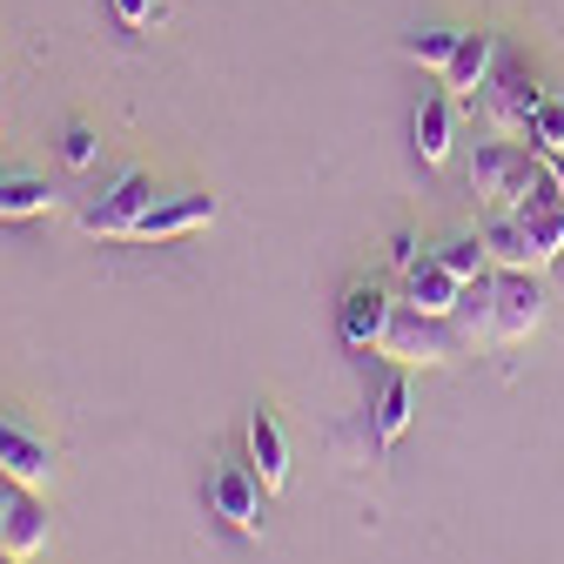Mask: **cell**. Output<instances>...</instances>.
<instances>
[{
	"mask_svg": "<svg viewBox=\"0 0 564 564\" xmlns=\"http://www.w3.org/2000/svg\"><path fill=\"white\" fill-rule=\"evenodd\" d=\"M14 490H21V484H14L8 470H0V511H8V505H14Z\"/></svg>",
	"mask_w": 564,
	"mask_h": 564,
	"instance_id": "cell-26",
	"label": "cell"
},
{
	"mask_svg": "<svg viewBox=\"0 0 564 564\" xmlns=\"http://www.w3.org/2000/svg\"><path fill=\"white\" fill-rule=\"evenodd\" d=\"M484 108H490V128H498V134H531L538 88L518 75L511 61H498V67H490V82H484Z\"/></svg>",
	"mask_w": 564,
	"mask_h": 564,
	"instance_id": "cell-11",
	"label": "cell"
},
{
	"mask_svg": "<svg viewBox=\"0 0 564 564\" xmlns=\"http://www.w3.org/2000/svg\"><path fill=\"white\" fill-rule=\"evenodd\" d=\"M498 275V316H490V343H524L544 323V282L538 269H490Z\"/></svg>",
	"mask_w": 564,
	"mask_h": 564,
	"instance_id": "cell-5",
	"label": "cell"
},
{
	"mask_svg": "<svg viewBox=\"0 0 564 564\" xmlns=\"http://www.w3.org/2000/svg\"><path fill=\"white\" fill-rule=\"evenodd\" d=\"M423 256H431V249H423V242H416V236H410V229H397V242H390V262H397V269H403V275H410V269H416V262H423Z\"/></svg>",
	"mask_w": 564,
	"mask_h": 564,
	"instance_id": "cell-25",
	"label": "cell"
},
{
	"mask_svg": "<svg viewBox=\"0 0 564 564\" xmlns=\"http://www.w3.org/2000/svg\"><path fill=\"white\" fill-rule=\"evenodd\" d=\"M557 155H564V149H557Z\"/></svg>",
	"mask_w": 564,
	"mask_h": 564,
	"instance_id": "cell-29",
	"label": "cell"
},
{
	"mask_svg": "<svg viewBox=\"0 0 564 564\" xmlns=\"http://www.w3.org/2000/svg\"><path fill=\"white\" fill-rule=\"evenodd\" d=\"M115 14H121V28H149V21H162L169 8H162V0H115Z\"/></svg>",
	"mask_w": 564,
	"mask_h": 564,
	"instance_id": "cell-24",
	"label": "cell"
},
{
	"mask_svg": "<svg viewBox=\"0 0 564 564\" xmlns=\"http://www.w3.org/2000/svg\"><path fill=\"white\" fill-rule=\"evenodd\" d=\"M410 134H416V162L423 169H444L451 149H457V95L431 88V95L416 101V115H410Z\"/></svg>",
	"mask_w": 564,
	"mask_h": 564,
	"instance_id": "cell-10",
	"label": "cell"
},
{
	"mask_svg": "<svg viewBox=\"0 0 564 564\" xmlns=\"http://www.w3.org/2000/svg\"><path fill=\"white\" fill-rule=\"evenodd\" d=\"M457 41H464V28H423V34L403 41V61H416V67H431V75H444L451 54H457Z\"/></svg>",
	"mask_w": 564,
	"mask_h": 564,
	"instance_id": "cell-20",
	"label": "cell"
},
{
	"mask_svg": "<svg viewBox=\"0 0 564 564\" xmlns=\"http://www.w3.org/2000/svg\"><path fill=\"white\" fill-rule=\"evenodd\" d=\"M0 564H28V557H14V551H0Z\"/></svg>",
	"mask_w": 564,
	"mask_h": 564,
	"instance_id": "cell-28",
	"label": "cell"
},
{
	"mask_svg": "<svg viewBox=\"0 0 564 564\" xmlns=\"http://www.w3.org/2000/svg\"><path fill=\"white\" fill-rule=\"evenodd\" d=\"M390 316H397V296L383 290V282H349L343 310H336V329H343L349 349H377L383 329H390Z\"/></svg>",
	"mask_w": 564,
	"mask_h": 564,
	"instance_id": "cell-8",
	"label": "cell"
},
{
	"mask_svg": "<svg viewBox=\"0 0 564 564\" xmlns=\"http://www.w3.org/2000/svg\"><path fill=\"white\" fill-rule=\"evenodd\" d=\"M431 256H437V262H444L457 282H477V275H490V256H484V236H477V229L451 236V242H444V249H431Z\"/></svg>",
	"mask_w": 564,
	"mask_h": 564,
	"instance_id": "cell-21",
	"label": "cell"
},
{
	"mask_svg": "<svg viewBox=\"0 0 564 564\" xmlns=\"http://www.w3.org/2000/svg\"><path fill=\"white\" fill-rule=\"evenodd\" d=\"M484 256H490V269H538V249H531V236H524V223L511 216V208H498L484 229Z\"/></svg>",
	"mask_w": 564,
	"mask_h": 564,
	"instance_id": "cell-16",
	"label": "cell"
},
{
	"mask_svg": "<svg viewBox=\"0 0 564 564\" xmlns=\"http://www.w3.org/2000/svg\"><path fill=\"white\" fill-rule=\"evenodd\" d=\"M95 155H101V134H95L88 121H67V134H61V162H67V169H95Z\"/></svg>",
	"mask_w": 564,
	"mask_h": 564,
	"instance_id": "cell-23",
	"label": "cell"
},
{
	"mask_svg": "<svg viewBox=\"0 0 564 564\" xmlns=\"http://www.w3.org/2000/svg\"><path fill=\"white\" fill-rule=\"evenodd\" d=\"M208 223H216V195L188 188V195H162L149 216L134 223L128 242H175V236H195V229H208Z\"/></svg>",
	"mask_w": 564,
	"mask_h": 564,
	"instance_id": "cell-9",
	"label": "cell"
},
{
	"mask_svg": "<svg viewBox=\"0 0 564 564\" xmlns=\"http://www.w3.org/2000/svg\"><path fill=\"white\" fill-rule=\"evenodd\" d=\"M511 216L524 223V236H531V249H538V269H551V262L564 256V188H557L551 162H544V169H538V182L518 195Z\"/></svg>",
	"mask_w": 564,
	"mask_h": 564,
	"instance_id": "cell-4",
	"label": "cell"
},
{
	"mask_svg": "<svg viewBox=\"0 0 564 564\" xmlns=\"http://www.w3.org/2000/svg\"><path fill=\"white\" fill-rule=\"evenodd\" d=\"M538 169H544L538 149L490 134V141H477V155H470V188H477L484 202H498V208H518V195L538 182Z\"/></svg>",
	"mask_w": 564,
	"mask_h": 564,
	"instance_id": "cell-2",
	"label": "cell"
},
{
	"mask_svg": "<svg viewBox=\"0 0 564 564\" xmlns=\"http://www.w3.org/2000/svg\"><path fill=\"white\" fill-rule=\"evenodd\" d=\"M490 316H498V275H477V282H464V296H457L451 323H457L470 343H490Z\"/></svg>",
	"mask_w": 564,
	"mask_h": 564,
	"instance_id": "cell-18",
	"label": "cell"
},
{
	"mask_svg": "<svg viewBox=\"0 0 564 564\" xmlns=\"http://www.w3.org/2000/svg\"><path fill=\"white\" fill-rule=\"evenodd\" d=\"M531 149L538 155L564 149V95H538V108H531Z\"/></svg>",
	"mask_w": 564,
	"mask_h": 564,
	"instance_id": "cell-22",
	"label": "cell"
},
{
	"mask_svg": "<svg viewBox=\"0 0 564 564\" xmlns=\"http://www.w3.org/2000/svg\"><path fill=\"white\" fill-rule=\"evenodd\" d=\"M410 423H416V390H410V377L397 370V377H390V383L377 390V444L390 451V444H397V437L410 431Z\"/></svg>",
	"mask_w": 564,
	"mask_h": 564,
	"instance_id": "cell-19",
	"label": "cell"
},
{
	"mask_svg": "<svg viewBox=\"0 0 564 564\" xmlns=\"http://www.w3.org/2000/svg\"><path fill=\"white\" fill-rule=\"evenodd\" d=\"M551 162V175H557V188H564V155H544Z\"/></svg>",
	"mask_w": 564,
	"mask_h": 564,
	"instance_id": "cell-27",
	"label": "cell"
},
{
	"mask_svg": "<svg viewBox=\"0 0 564 564\" xmlns=\"http://www.w3.org/2000/svg\"><path fill=\"white\" fill-rule=\"evenodd\" d=\"M457 296H464V282L437 262V256H423L410 275H403V303H416V310H431V316H451L457 310Z\"/></svg>",
	"mask_w": 564,
	"mask_h": 564,
	"instance_id": "cell-15",
	"label": "cell"
},
{
	"mask_svg": "<svg viewBox=\"0 0 564 564\" xmlns=\"http://www.w3.org/2000/svg\"><path fill=\"white\" fill-rule=\"evenodd\" d=\"M0 470H8L21 490H47L54 484V444L34 431V423L0 410Z\"/></svg>",
	"mask_w": 564,
	"mask_h": 564,
	"instance_id": "cell-7",
	"label": "cell"
},
{
	"mask_svg": "<svg viewBox=\"0 0 564 564\" xmlns=\"http://www.w3.org/2000/svg\"><path fill=\"white\" fill-rule=\"evenodd\" d=\"M490 67H498V34H490V28H464L457 54H451V67H444V88H451L457 101H477L484 82H490Z\"/></svg>",
	"mask_w": 564,
	"mask_h": 564,
	"instance_id": "cell-12",
	"label": "cell"
},
{
	"mask_svg": "<svg viewBox=\"0 0 564 564\" xmlns=\"http://www.w3.org/2000/svg\"><path fill=\"white\" fill-rule=\"evenodd\" d=\"M262 498H269V484L256 477V464H223L216 477H208V511H216L229 531H242V538L262 531Z\"/></svg>",
	"mask_w": 564,
	"mask_h": 564,
	"instance_id": "cell-6",
	"label": "cell"
},
{
	"mask_svg": "<svg viewBox=\"0 0 564 564\" xmlns=\"http://www.w3.org/2000/svg\"><path fill=\"white\" fill-rule=\"evenodd\" d=\"M41 544H47V498L41 490H14V505L0 511V551L34 557Z\"/></svg>",
	"mask_w": 564,
	"mask_h": 564,
	"instance_id": "cell-14",
	"label": "cell"
},
{
	"mask_svg": "<svg viewBox=\"0 0 564 564\" xmlns=\"http://www.w3.org/2000/svg\"><path fill=\"white\" fill-rule=\"evenodd\" d=\"M162 195H155V175L149 169H121L95 202H88V216H82V229L88 236H101V242H128L134 236V223L149 216Z\"/></svg>",
	"mask_w": 564,
	"mask_h": 564,
	"instance_id": "cell-3",
	"label": "cell"
},
{
	"mask_svg": "<svg viewBox=\"0 0 564 564\" xmlns=\"http://www.w3.org/2000/svg\"><path fill=\"white\" fill-rule=\"evenodd\" d=\"M249 464H256V477H262L269 490L290 484V431H282V416H275L269 403L249 416Z\"/></svg>",
	"mask_w": 564,
	"mask_h": 564,
	"instance_id": "cell-13",
	"label": "cell"
},
{
	"mask_svg": "<svg viewBox=\"0 0 564 564\" xmlns=\"http://www.w3.org/2000/svg\"><path fill=\"white\" fill-rule=\"evenodd\" d=\"M54 202L61 195L47 188V175H0V223H34Z\"/></svg>",
	"mask_w": 564,
	"mask_h": 564,
	"instance_id": "cell-17",
	"label": "cell"
},
{
	"mask_svg": "<svg viewBox=\"0 0 564 564\" xmlns=\"http://www.w3.org/2000/svg\"><path fill=\"white\" fill-rule=\"evenodd\" d=\"M377 349H383L390 364L416 370V364H451V357H464L470 336L451 316H431V310H416V303H397V316H390V329H383Z\"/></svg>",
	"mask_w": 564,
	"mask_h": 564,
	"instance_id": "cell-1",
	"label": "cell"
}]
</instances>
